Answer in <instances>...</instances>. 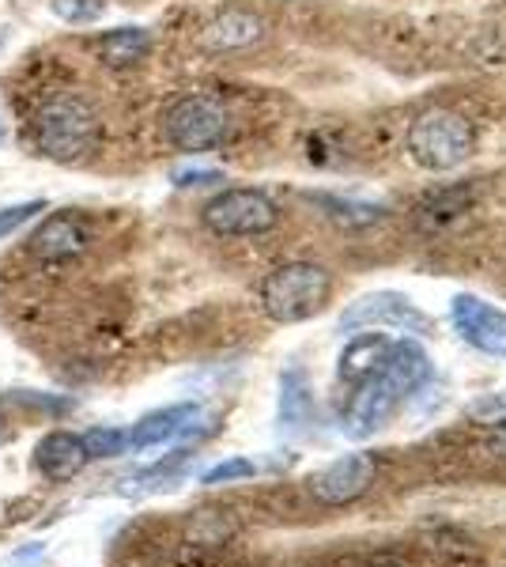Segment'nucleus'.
Wrapping results in <instances>:
<instances>
[{
	"instance_id": "5",
	"label": "nucleus",
	"mask_w": 506,
	"mask_h": 567,
	"mask_svg": "<svg viewBox=\"0 0 506 567\" xmlns=\"http://www.w3.org/2000/svg\"><path fill=\"white\" fill-rule=\"evenodd\" d=\"M163 130H167V141L178 152H211L224 144L227 130H231V117H227L219 99L186 95L167 110Z\"/></svg>"
},
{
	"instance_id": "2",
	"label": "nucleus",
	"mask_w": 506,
	"mask_h": 567,
	"mask_svg": "<svg viewBox=\"0 0 506 567\" xmlns=\"http://www.w3.org/2000/svg\"><path fill=\"white\" fill-rule=\"evenodd\" d=\"M333 296V277L314 261H288L272 269L261 284V307L272 322H307L326 310Z\"/></svg>"
},
{
	"instance_id": "23",
	"label": "nucleus",
	"mask_w": 506,
	"mask_h": 567,
	"mask_svg": "<svg viewBox=\"0 0 506 567\" xmlns=\"http://www.w3.org/2000/svg\"><path fill=\"white\" fill-rule=\"evenodd\" d=\"M211 182H224V171H211V167H182V171H174V186H182V189L211 186Z\"/></svg>"
},
{
	"instance_id": "22",
	"label": "nucleus",
	"mask_w": 506,
	"mask_h": 567,
	"mask_svg": "<svg viewBox=\"0 0 506 567\" xmlns=\"http://www.w3.org/2000/svg\"><path fill=\"white\" fill-rule=\"evenodd\" d=\"M476 420H484V424H503L506 420V390L503 393H487V398L473 401V409H468Z\"/></svg>"
},
{
	"instance_id": "11",
	"label": "nucleus",
	"mask_w": 506,
	"mask_h": 567,
	"mask_svg": "<svg viewBox=\"0 0 506 567\" xmlns=\"http://www.w3.org/2000/svg\"><path fill=\"white\" fill-rule=\"evenodd\" d=\"M34 465L45 473L50 481H69L76 477L80 470L87 465V451H84V439L72 435V432H50L34 451Z\"/></svg>"
},
{
	"instance_id": "21",
	"label": "nucleus",
	"mask_w": 506,
	"mask_h": 567,
	"mask_svg": "<svg viewBox=\"0 0 506 567\" xmlns=\"http://www.w3.org/2000/svg\"><path fill=\"white\" fill-rule=\"evenodd\" d=\"M39 213H45V200H23V205H12V208H0V239L16 235L27 219H34Z\"/></svg>"
},
{
	"instance_id": "15",
	"label": "nucleus",
	"mask_w": 506,
	"mask_h": 567,
	"mask_svg": "<svg viewBox=\"0 0 506 567\" xmlns=\"http://www.w3.org/2000/svg\"><path fill=\"white\" fill-rule=\"evenodd\" d=\"M152 53V34L144 27H117V31H106L99 39V58L106 65L122 69V65H136Z\"/></svg>"
},
{
	"instance_id": "12",
	"label": "nucleus",
	"mask_w": 506,
	"mask_h": 567,
	"mask_svg": "<svg viewBox=\"0 0 506 567\" xmlns=\"http://www.w3.org/2000/svg\"><path fill=\"white\" fill-rule=\"evenodd\" d=\"M265 34V20L254 12H238V8H231V12L216 16L205 34H200V42L208 45V50H246V45L261 42Z\"/></svg>"
},
{
	"instance_id": "1",
	"label": "nucleus",
	"mask_w": 506,
	"mask_h": 567,
	"mask_svg": "<svg viewBox=\"0 0 506 567\" xmlns=\"http://www.w3.org/2000/svg\"><path fill=\"white\" fill-rule=\"evenodd\" d=\"M427 374H431V355L412 337L393 341L379 368L366 374L363 382H355L359 390L352 405H348L344 420H340V432L348 439H371L374 432H382L393 420V413L401 409V401L427 382Z\"/></svg>"
},
{
	"instance_id": "10",
	"label": "nucleus",
	"mask_w": 506,
	"mask_h": 567,
	"mask_svg": "<svg viewBox=\"0 0 506 567\" xmlns=\"http://www.w3.org/2000/svg\"><path fill=\"white\" fill-rule=\"evenodd\" d=\"M197 420H200V405H193V401L155 409V413L144 416L141 424H133V432H128V451H148V446L171 443V439L193 432Z\"/></svg>"
},
{
	"instance_id": "3",
	"label": "nucleus",
	"mask_w": 506,
	"mask_h": 567,
	"mask_svg": "<svg viewBox=\"0 0 506 567\" xmlns=\"http://www.w3.org/2000/svg\"><path fill=\"white\" fill-rule=\"evenodd\" d=\"M34 136H39V148L45 159L80 163L84 155L95 152V144H99V114L80 95L50 99V103L39 110Z\"/></svg>"
},
{
	"instance_id": "17",
	"label": "nucleus",
	"mask_w": 506,
	"mask_h": 567,
	"mask_svg": "<svg viewBox=\"0 0 506 567\" xmlns=\"http://www.w3.org/2000/svg\"><path fill=\"white\" fill-rule=\"evenodd\" d=\"M321 208H329V219L344 227H366V224H379L385 216L382 205H371V200H355V197H329V194H318L314 197Z\"/></svg>"
},
{
	"instance_id": "14",
	"label": "nucleus",
	"mask_w": 506,
	"mask_h": 567,
	"mask_svg": "<svg viewBox=\"0 0 506 567\" xmlns=\"http://www.w3.org/2000/svg\"><path fill=\"white\" fill-rule=\"evenodd\" d=\"M84 246H87V231L72 216L45 219L31 239V250L39 254V258H72V254H80Z\"/></svg>"
},
{
	"instance_id": "9",
	"label": "nucleus",
	"mask_w": 506,
	"mask_h": 567,
	"mask_svg": "<svg viewBox=\"0 0 506 567\" xmlns=\"http://www.w3.org/2000/svg\"><path fill=\"white\" fill-rule=\"evenodd\" d=\"M371 477H374V462L366 454H344V458L326 465L310 481V496L318 503H329V507H340V503H352L363 496Z\"/></svg>"
},
{
	"instance_id": "16",
	"label": "nucleus",
	"mask_w": 506,
	"mask_h": 567,
	"mask_svg": "<svg viewBox=\"0 0 506 567\" xmlns=\"http://www.w3.org/2000/svg\"><path fill=\"white\" fill-rule=\"evenodd\" d=\"M310 424V386L302 371H288L280 382V427L283 432H302Z\"/></svg>"
},
{
	"instance_id": "13",
	"label": "nucleus",
	"mask_w": 506,
	"mask_h": 567,
	"mask_svg": "<svg viewBox=\"0 0 506 567\" xmlns=\"http://www.w3.org/2000/svg\"><path fill=\"white\" fill-rule=\"evenodd\" d=\"M393 337H385L382 329H366V333H355L352 341L340 352V379L344 382H363L390 352Z\"/></svg>"
},
{
	"instance_id": "8",
	"label": "nucleus",
	"mask_w": 506,
	"mask_h": 567,
	"mask_svg": "<svg viewBox=\"0 0 506 567\" xmlns=\"http://www.w3.org/2000/svg\"><path fill=\"white\" fill-rule=\"evenodd\" d=\"M450 318H454V329L462 333L465 344H473L484 355H495V360H506V315L462 291L450 303Z\"/></svg>"
},
{
	"instance_id": "4",
	"label": "nucleus",
	"mask_w": 506,
	"mask_h": 567,
	"mask_svg": "<svg viewBox=\"0 0 506 567\" xmlns=\"http://www.w3.org/2000/svg\"><path fill=\"white\" fill-rule=\"evenodd\" d=\"M409 155L431 175L443 171H457L473 155V130L465 117L450 114V110H427L409 125Z\"/></svg>"
},
{
	"instance_id": "19",
	"label": "nucleus",
	"mask_w": 506,
	"mask_h": 567,
	"mask_svg": "<svg viewBox=\"0 0 506 567\" xmlns=\"http://www.w3.org/2000/svg\"><path fill=\"white\" fill-rule=\"evenodd\" d=\"M50 8L64 23H95L106 16V0H50Z\"/></svg>"
},
{
	"instance_id": "24",
	"label": "nucleus",
	"mask_w": 506,
	"mask_h": 567,
	"mask_svg": "<svg viewBox=\"0 0 506 567\" xmlns=\"http://www.w3.org/2000/svg\"><path fill=\"white\" fill-rule=\"evenodd\" d=\"M492 427H499V439L506 443V420H503V424H492Z\"/></svg>"
},
{
	"instance_id": "7",
	"label": "nucleus",
	"mask_w": 506,
	"mask_h": 567,
	"mask_svg": "<svg viewBox=\"0 0 506 567\" xmlns=\"http://www.w3.org/2000/svg\"><path fill=\"white\" fill-rule=\"evenodd\" d=\"M340 329H348V333H355V329H393V333L404 337H431L435 322L401 291H374L340 318Z\"/></svg>"
},
{
	"instance_id": "18",
	"label": "nucleus",
	"mask_w": 506,
	"mask_h": 567,
	"mask_svg": "<svg viewBox=\"0 0 506 567\" xmlns=\"http://www.w3.org/2000/svg\"><path fill=\"white\" fill-rule=\"evenodd\" d=\"M80 439H84L87 458H117V454L128 451V432H122V427H91Z\"/></svg>"
},
{
	"instance_id": "25",
	"label": "nucleus",
	"mask_w": 506,
	"mask_h": 567,
	"mask_svg": "<svg viewBox=\"0 0 506 567\" xmlns=\"http://www.w3.org/2000/svg\"><path fill=\"white\" fill-rule=\"evenodd\" d=\"M0 141H4V125H0Z\"/></svg>"
},
{
	"instance_id": "20",
	"label": "nucleus",
	"mask_w": 506,
	"mask_h": 567,
	"mask_svg": "<svg viewBox=\"0 0 506 567\" xmlns=\"http://www.w3.org/2000/svg\"><path fill=\"white\" fill-rule=\"evenodd\" d=\"M257 473V465L250 458H227V462H219V465H211V470L200 473V484H231V481H246V477H254Z\"/></svg>"
},
{
	"instance_id": "6",
	"label": "nucleus",
	"mask_w": 506,
	"mask_h": 567,
	"mask_svg": "<svg viewBox=\"0 0 506 567\" xmlns=\"http://www.w3.org/2000/svg\"><path fill=\"white\" fill-rule=\"evenodd\" d=\"M280 208L272 205L261 189H224L205 205V224L227 239H246V235H265L276 227Z\"/></svg>"
}]
</instances>
